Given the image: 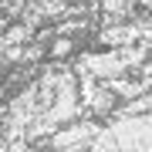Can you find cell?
Instances as JSON below:
<instances>
[{"label": "cell", "instance_id": "cell-1", "mask_svg": "<svg viewBox=\"0 0 152 152\" xmlns=\"http://www.w3.org/2000/svg\"><path fill=\"white\" fill-rule=\"evenodd\" d=\"M108 132L122 152H152V115H115Z\"/></svg>", "mask_w": 152, "mask_h": 152}, {"label": "cell", "instance_id": "cell-2", "mask_svg": "<svg viewBox=\"0 0 152 152\" xmlns=\"http://www.w3.org/2000/svg\"><path fill=\"white\" fill-rule=\"evenodd\" d=\"M98 129H102L98 122L75 118V122L61 125V129H54V132L48 135V152H88Z\"/></svg>", "mask_w": 152, "mask_h": 152}, {"label": "cell", "instance_id": "cell-3", "mask_svg": "<svg viewBox=\"0 0 152 152\" xmlns=\"http://www.w3.org/2000/svg\"><path fill=\"white\" fill-rule=\"evenodd\" d=\"M115 115H152V91H142L135 98H129Z\"/></svg>", "mask_w": 152, "mask_h": 152}]
</instances>
